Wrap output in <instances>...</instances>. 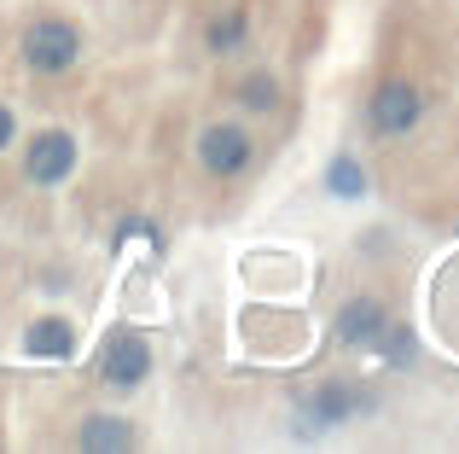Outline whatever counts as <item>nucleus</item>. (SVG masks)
I'll return each mask as SVG.
<instances>
[{
  "mask_svg": "<svg viewBox=\"0 0 459 454\" xmlns=\"http://www.w3.org/2000/svg\"><path fill=\"white\" fill-rule=\"evenodd\" d=\"M18 53H23V65H30L35 76H65V70H76V58H82V30L70 18H35L30 30H23Z\"/></svg>",
  "mask_w": 459,
  "mask_h": 454,
  "instance_id": "1",
  "label": "nucleus"
},
{
  "mask_svg": "<svg viewBox=\"0 0 459 454\" xmlns=\"http://www.w3.org/2000/svg\"><path fill=\"white\" fill-rule=\"evenodd\" d=\"M100 379L111 390L146 385V379H152V344H146V332H134V327L111 332V338H105V350H100Z\"/></svg>",
  "mask_w": 459,
  "mask_h": 454,
  "instance_id": "2",
  "label": "nucleus"
},
{
  "mask_svg": "<svg viewBox=\"0 0 459 454\" xmlns=\"http://www.w3.org/2000/svg\"><path fill=\"white\" fill-rule=\"evenodd\" d=\"M76 163H82V146L65 128H41V135L30 140V152H23V175H30L35 187H65L70 175H76Z\"/></svg>",
  "mask_w": 459,
  "mask_h": 454,
  "instance_id": "3",
  "label": "nucleus"
},
{
  "mask_svg": "<svg viewBox=\"0 0 459 454\" xmlns=\"http://www.w3.org/2000/svg\"><path fill=\"white\" fill-rule=\"evenodd\" d=\"M250 158H256V140H250L238 123H210V128L198 135V163L215 175V181H233V175H245Z\"/></svg>",
  "mask_w": 459,
  "mask_h": 454,
  "instance_id": "4",
  "label": "nucleus"
},
{
  "mask_svg": "<svg viewBox=\"0 0 459 454\" xmlns=\"http://www.w3.org/2000/svg\"><path fill=\"white\" fill-rule=\"evenodd\" d=\"M419 117H425V100H419L413 82H384V88L367 100V123L378 128V135H390V140L413 135Z\"/></svg>",
  "mask_w": 459,
  "mask_h": 454,
  "instance_id": "5",
  "label": "nucleus"
},
{
  "mask_svg": "<svg viewBox=\"0 0 459 454\" xmlns=\"http://www.w3.org/2000/svg\"><path fill=\"white\" fill-rule=\"evenodd\" d=\"M384 327H390V315H384L378 297H349V303L337 309V327L332 332H337L343 350H378Z\"/></svg>",
  "mask_w": 459,
  "mask_h": 454,
  "instance_id": "6",
  "label": "nucleus"
},
{
  "mask_svg": "<svg viewBox=\"0 0 459 454\" xmlns=\"http://www.w3.org/2000/svg\"><path fill=\"white\" fill-rule=\"evenodd\" d=\"M355 408H360V390L349 385V379H325V385L303 402V420H308L303 432H325V425H343Z\"/></svg>",
  "mask_w": 459,
  "mask_h": 454,
  "instance_id": "7",
  "label": "nucleus"
},
{
  "mask_svg": "<svg viewBox=\"0 0 459 454\" xmlns=\"http://www.w3.org/2000/svg\"><path fill=\"white\" fill-rule=\"evenodd\" d=\"M70 350H76V327L70 320H35L23 332V355H35V362H65Z\"/></svg>",
  "mask_w": 459,
  "mask_h": 454,
  "instance_id": "8",
  "label": "nucleus"
},
{
  "mask_svg": "<svg viewBox=\"0 0 459 454\" xmlns=\"http://www.w3.org/2000/svg\"><path fill=\"white\" fill-rule=\"evenodd\" d=\"M76 443L82 449H134V432H128V420H117V414H93L76 432Z\"/></svg>",
  "mask_w": 459,
  "mask_h": 454,
  "instance_id": "9",
  "label": "nucleus"
},
{
  "mask_svg": "<svg viewBox=\"0 0 459 454\" xmlns=\"http://www.w3.org/2000/svg\"><path fill=\"white\" fill-rule=\"evenodd\" d=\"M245 30H250L245 6H227L221 18H210V30H204V47H210V53H238V41H245Z\"/></svg>",
  "mask_w": 459,
  "mask_h": 454,
  "instance_id": "10",
  "label": "nucleus"
},
{
  "mask_svg": "<svg viewBox=\"0 0 459 454\" xmlns=\"http://www.w3.org/2000/svg\"><path fill=\"white\" fill-rule=\"evenodd\" d=\"M325 187H332L337 198H360L367 193V170L343 152V158H332V170H325Z\"/></svg>",
  "mask_w": 459,
  "mask_h": 454,
  "instance_id": "11",
  "label": "nucleus"
},
{
  "mask_svg": "<svg viewBox=\"0 0 459 454\" xmlns=\"http://www.w3.org/2000/svg\"><path fill=\"white\" fill-rule=\"evenodd\" d=\"M238 105H245V111H280V82L273 76H250L245 88H238Z\"/></svg>",
  "mask_w": 459,
  "mask_h": 454,
  "instance_id": "12",
  "label": "nucleus"
},
{
  "mask_svg": "<svg viewBox=\"0 0 459 454\" xmlns=\"http://www.w3.org/2000/svg\"><path fill=\"white\" fill-rule=\"evenodd\" d=\"M378 350L390 355V362H413V338H407V327H384Z\"/></svg>",
  "mask_w": 459,
  "mask_h": 454,
  "instance_id": "13",
  "label": "nucleus"
},
{
  "mask_svg": "<svg viewBox=\"0 0 459 454\" xmlns=\"http://www.w3.org/2000/svg\"><path fill=\"white\" fill-rule=\"evenodd\" d=\"M12 140H18V117H12V105L0 100V152H6Z\"/></svg>",
  "mask_w": 459,
  "mask_h": 454,
  "instance_id": "14",
  "label": "nucleus"
}]
</instances>
